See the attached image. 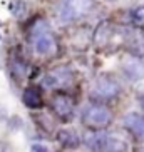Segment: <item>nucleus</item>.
<instances>
[{"instance_id":"nucleus-14","label":"nucleus","mask_w":144,"mask_h":152,"mask_svg":"<svg viewBox=\"0 0 144 152\" xmlns=\"http://www.w3.org/2000/svg\"><path fill=\"white\" fill-rule=\"evenodd\" d=\"M9 12L15 18H22L24 15L27 14V4H25V0H12L9 4Z\"/></svg>"},{"instance_id":"nucleus-20","label":"nucleus","mask_w":144,"mask_h":152,"mask_svg":"<svg viewBox=\"0 0 144 152\" xmlns=\"http://www.w3.org/2000/svg\"><path fill=\"white\" fill-rule=\"evenodd\" d=\"M143 152H144V151H143Z\"/></svg>"},{"instance_id":"nucleus-2","label":"nucleus","mask_w":144,"mask_h":152,"mask_svg":"<svg viewBox=\"0 0 144 152\" xmlns=\"http://www.w3.org/2000/svg\"><path fill=\"white\" fill-rule=\"evenodd\" d=\"M94 0H60L57 5V18L60 23H72L94 10Z\"/></svg>"},{"instance_id":"nucleus-10","label":"nucleus","mask_w":144,"mask_h":152,"mask_svg":"<svg viewBox=\"0 0 144 152\" xmlns=\"http://www.w3.org/2000/svg\"><path fill=\"white\" fill-rule=\"evenodd\" d=\"M106 137H107V132L104 130H90L84 135V145L92 152H102Z\"/></svg>"},{"instance_id":"nucleus-3","label":"nucleus","mask_w":144,"mask_h":152,"mask_svg":"<svg viewBox=\"0 0 144 152\" xmlns=\"http://www.w3.org/2000/svg\"><path fill=\"white\" fill-rule=\"evenodd\" d=\"M82 124L92 130H102L112 122V112L99 102H90L81 110Z\"/></svg>"},{"instance_id":"nucleus-8","label":"nucleus","mask_w":144,"mask_h":152,"mask_svg":"<svg viewBox=\"0 0 144 152\" xmlns=\"http://www.w3.org/2000/svg\"><path fill=\"white\" fill-rule=\"evenodd\" d=\"M50 109L54 110L55 115L65 119V117H69L72 114V110H74V102H72V99L69 97V95L57 94V95L52 97V100H50Z\"/></svg>"},{"instance_id":"nucleus-9","label":"nucleus","mask_w":144,"mask_h":152,"mask_svg":"<svg viewBox=\"0 0 144 152\" xmlns=\"http://www.w3.org/2000/svg\"><path fill=\"white\" fill-rule=\"evenodd\" d=\"M55 140L65 149H77L81 145V137H79V134L74 129H69V127L59 129L57 134H55Z\"/></svg>"},{"instance_id":"nucleus-16","label":"nucleus","mask_w":144,"mask_h":152,"mask_svg":"<svg viewBox=\"0 0 144 152\" xmlns=\"http://www.w3.org/2000/svg\"><path fill=\"white\" fill-rule=\"evenodd\" d=\"M129 52L132 57L137 58H144V40H137L129 47Z\"/></svg>"},{"instance_id":"nucleus-6","label":"nucleus","mask_w":144,"mask_h":152,"mask_svg":"<svg viewBox=\"0 0 144 152\" xmlns=\"http://www.w3.org/2000/svg\"><path fill=\"white\" fill-rule=\"evenodd\" d=\"M121 72L129 82H139L144 79V62L137 57H127L121 62Z\"/></svg>"},{"instance_id":"nucleus-5","label":"nucleus","mask_w":144,"mask_h":152,"mask_svg":"<svg viewBox=\"0 0 144 152\" xmlns=\"http://www.w3.org/2000/svg\"><path fill=\"white\" fill-rule=\"evenodd\" d=\"M72 82V70L67 65L52 69L42 77V87L44 89H57V87H67Z\"/></svg>"},{"instance_id":"nucleus-18","label":"nucleus","mask_w":144,"mask_h":152,"mask_svg":"<svg viewBox=\"0 0 144 152\" xmlns=\"http://www.w3.org/2000/svg\"><path fill=\"white\" fill-rule=\"evenodd\" d=\"M30 152H47V149H45L42 144H32Z\"/></svg>"},{"instance_id":"nucleus-15","label":"nucleus","mask_w":144,"mask_h":152,"mask_svg":"<svg viewBox=\"0 0 144 152\" xmlns=\"http://www.w3.org/2000/svg\"><path fill=\"white\" fill-rule=\"evenodd\" d=\"M109 35H111V30H109V23L107 22H102L99 27L96 28V34H94V42L97 45H104L107 42Z\"/></svg>"},{"instance_id":"nucleus-1","label":"nucleus","mask_w":144,"mask_h":152,"mask_svg":"<svg viewBox=\"0 0 144 152\" xmlns=\"http://www.w3.org/2000/svg\"><path fill=\"white\" fill-rule=\"evenodd\" d=\"M30 42L34 45V50H35L37 55H42V57H47V55H52L57 49V42H55V37L52 34V28L45 20L39 18L30 28Z\"/></svg>"},{"instance_id":"nucleus-12","label":"nucleus","mask_w":144,"mask_h":152,"mask_svg":"<svg viewBox=\"0 0 144 152\" xmlns=\"http://www.w3.org/2000/svg\"><path fill=\"white\" fill-rule=\"evenodd\" d=\"M126 151H127V142L124 139L112 135V134H107L102 152H126Z\"/></svg>"},{"instance_id":"nucleus-13","label":"nucleus","mask_w":144,"mask_h":152,"mask_svg":"<svg viewBox=\"0 0 144 152\" xmlns=\"http://www.w3.org/2000/svg\"><path fill=\"white\" fill-rule=\"evenodd\" d=\"M9 69H10V74H12V77H14L15 80H22L29 72L27 65H25L20 58H12L10 64H9Z\"/></svg>"},{"instance_id":"nucleus-7","label":"nucleus","mask_w":144,"mask_h":152,"mask_svg":"<svg viewBox=\"0 0 144 152\" xmlns=\"http://www.w3.org/2000/svg\"><path fill=\"white\" fill-rule=\"evenodd\" d=\"M121 124L132 135H136L137 139L144 140V114H139V112H127L126 115L122 117Z\"/></svg>"},{"instance_id":"nucleus-17","label":"nucleus","mask_w":144,"mask_h":152,"mask_svg":"<svg viewBox=\"0 0 144 152\" xmlns=\"http://www.w3.org/2000/svg\"><path fill=\"white\" fill-rule=\"evenodd\" d=\"M131 18L134 22H144V5H137L134 9L131 10Z\"/></svg>"},{"instance_id":"nucleus-19","label":"nucleus","mask_w":144,"mask_h":152,"mask_svg":"<svg viewBox=\"0 0 144 152\" xmlns=\"http://www.w3.org/2000/svg\"><path fill=\"white\" fill-rule=\"evenodd\" d=\"M137 104H139L141 110L144 112V92H143V94H139V95H137Z\"/></svg>"},{"instance_id":"nucleus-4","label":"nucleus","mask_w":144,"mask_h":152,"mask_svg":"<svg viewBox=\"0 0 144 152\" xmlns=\"http://www.w3.org/2000/svg\"><path fill=\"white\" fill-rule=\"evenodd\" d=\"M122 92V85L119 84L114 75L104 74L96 77V80L90 85V97L99 99V100H112L117 99Z\"/></svg>"},{"instance_id":"nucleus-11","label":"nucleus","mask_w":144,"mask_h":152,"mask_svg":"<svg viewBox=\"0 0 144 152\" xmlns=\"http://www.w3.org/2000/svg\"><path fill=\"white\" fill-rule=\"evenodd\" d=\"M22 102L24 105L27 109H39L42 107V94H40V90L37 89V87H27V89L22 92Z\"/></svg>"}]
</instances>
